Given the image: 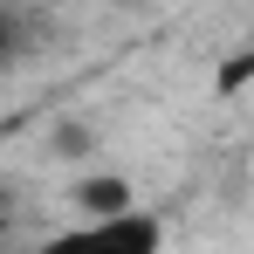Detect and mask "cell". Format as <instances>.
<instances>
[{"mask_svg": "<svg viewBox=\"0 0 254 254\" xmlns=\"http://www.w3.org/2000/svg\"><path fill=\"white\" fill-rule=\"evenodd\" d=\"M42 254H165V220L144 206L110 213V220H69L62 234H48Z\"/></svg>", "mask_w": 254, "mask_h": 254, "instance_id": "6da1fadb", "label": "cell"}, {"mask_svg": "<svg viewBox=\"0 0 254 254\" xmlns=\"http://www.w3.org/2000/svg\"><path fill=\"white\" fill-rule=\"evenodd\" d=\"M35 48H42V14L21 0H0V69L35 62Z\"/></svg>", "mask_w": 254, "mask_h": 254, "instance_id": "3957f363", "label": "cell"}, {"mask_svg": "<svg viewBox=\"0 0 254 254\" xmlns=\"http://www.w3.org/2000/svg\"><path fill=\"white\" fill-rule=\"evenodd\" d=\"M7 234H14V192L0 186V248H7Z\"/></svg>", "mask_w": 254, "mask_h": 254, "instance_id": "5b68a950", "label": "cell"}, {"mask_svg": "<svg viewBox=\"0 0 254 254\" xmlns=\"http://www.w3.org/2000/svg\"><path fill=\"white\" fill-rule=\"evenodd\" d=\"M69 206L83 213V220H110V213H130V206H137V192H130L124 172H83V179L69 186Z\"/></svg>", "mask_w": 254, "mask_h": 254, "instance_id": "7a4b0ae2", "label": "cell"}, {"mask_svg": "<svg viewBox=\"0 0 254 254\" xmlns=\"http://www.w3.org/2000/svg\"><path fill=\"white\" fill-rule=\"evenodd\" d=\"M48 151H62V158H89V151H96V130L76 124V117H62V124L48 130Z\"/></svg>", "mask_w": 254, "mask_h": 254, "instance_id": "277c9868", "label": "cell"}]
</instances>
